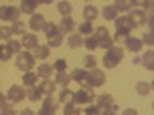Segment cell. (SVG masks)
<instances>
[{
	"mask_svg": "<svg viewBox=\"0 0 154 115\" xmlns=\"http://www.w3.org/2000/svg\"><path fill=\"white\" fill-rule=\"evenodd\" d=\"M126 17H128V20H130L133 29L134 28H140L146 22V14H145V11H142V9H133Z\"/></svg>",
	"mask_w": 154,
	"mask_h": 115,
	"instance_id": "8992f818",
	"label": "cell"
},
{
	"mask_svg": "<svg viewBox=\"0 0 154 115\" xmlns=\"http://www.w3.org/2000/svg\"><path fill=\"white\" fill-rule=\"evenodd\" d=\"M53 68H54L57 72H65V69H66V60H65V58H57L56 63L53 65Z\"/></svg>",
	"mask_w": 154,
	"mask_h": 115,
	"instance_id": "ab89813d",
	"label": "cell"
},
{
	"mask_svg": "<svg viewBox=\"0 0 154 115\" xmlns=\"http://www.w3.org/2000/svg\"><path fill=\"white\" fill-rule=\"evenodd\" d=\"M54 114H56L54 111H51V109H48V108H45V106H42L40 111L37 112V115H54Z\"/></svg>",
	"mask_w": 154,
	"mask_h": 115,
	"instance_id": "c3c4849f",
	"label": "cell"
},
{
	"mask_svg": "<svg viewBox=\"0 0 154 115\" xmlns=\"http://www.w3.org/2000/svg\"><path fill=\"white\" fill-rule=\"evenodd\" d=\"M69 81H71V78H69L68 74H65V72H57L56 80H54L56 84H59V86H62V87H68Z\"/></svg>",
	"mask_w": 154,
	"mask_h": 115,
	"instance_id": "d4e9b609",
	"label": "cell"
},
{
	"mask_svg": "<svg viewBox=\"0 0 154 115\" xmlns=\"http://www.w3.org/2000/svg\"><path fill=\"white\" fill-rule=\"evenodd\" d=\"M143 8L146 11H151L152 9V2H143Z\"/></svg>",
	"mask_w": 154,
	"mask_h": 115,
	"instance_id": "f5cc1de1",
	"label": "cell"
},
{
	"mask_svg": "<svg viewBox=\"0 0 154 115\" xmlns=\"http://www.w3.org/2000/svg\"><path fill=\"white\" fill-rule=\"evenodd\" d=\"M68 46L71 49H77V48H80L83 46V38L80 34H71L69 38H68Z\"/></svg>",
	"mask_w": 154,
	"mask_h": 115,
	"instance_id": "44dd1931",
	"label": "cell"
},
{
	"mask_svg": "<svg viewBox=\"0 0 154 115\" xmlns=\"http://www.w3.org/2000/svg\"><path fill=\"white\" fill-rule=\"evenodd\" d=\"M74 26H75V22L71 19V17H63L60 20V25H59V31L63 34H71L74 31Z\"/></svg>",
	"mask_w": 154,
	"mask_h": 115,
	"instance_id": "8fae6325",
	"label": "cell"
},
{
	"mask_svg": "<svg viewBox=\"0 0 154 115\" xmlns=\"http://www.w3.org/2000/svg\"><path fill=\"white\" fill-rule=\"evenodd\" d=\"M19 17H20V11L16 6H11V5L0 6V19L2 20L16 23V22H19Z\"/></svg>",
	"mask_w": 154,
	"mask_h": 115,
	"instance_id": "5b68a950",
	"label": "cell"
},
{
	"mask_svg": "<svg viewBox=\"0 0 154 115\" xmlns=\"http://www.w3.org/2000/svg\"><path fill=\"white\" fill-rule=\"evenodd\" d=\"M38 89H40L42 94L53 95V92L56 91V83L51 81V80H43V81L40 83V86H38Z\"/></svg>",
	"mask_w": 154,
	"mask_h": 115,
	"instance_id": "ac0fdd59",
	"label": "cell"
},
{
	"mask_svg": "<svg viewBox=\"0 0 154 115\" xmlns=\"http://www.w3.org/2000/svg\"><path fill=\"white\" fill-rule=\"evenodd\" d=\"M0 114L2 115H16V111H14V108H12L11 105L5 103V105L0 106Z\"/></svg>",
	"mask_w": 154,
	"mask_h": 115,
	"instance_id": "f6af8a7d",
	"label": "cell"
},
{
	"mask_svg": "<svg viewBox=\"0 0 154 115\" xmlns=\"http://www.w3.org/2000/svg\"><path fill=\"white\" fill-rule=\"evenodd\" d=\"M45 17L42 14H32V17L29 19V28L32 31H42L45 26Z\"/></svg>",
	"mask_w": 154,
	"mask_h": 115,
	"instance_id": "7c38bea8",
	"label": "cell"
},
{
	"mask_svg": "<svg viewBox=\"0 0 154 115\" xmlns=\"http://www.w3.org/2000/svg\"><path fill=\"white\" fill-rule=\"evenodd\" d=\"M86 77H88L86 69H80V68H77V69H74V71L71 72L69 78H71V80H74L75 83H79L82 87H88V86H86Z\"/></svg>",
	"mask_w": 154,
	"mask_h": 115,
	"instance_id": "30bf717a",
	"label": "cell"
},
{
	"mask_svg": "<svg viewBox=\"0 0 154 115\" xmlns=\"http://www.w3.org/2000/svg\"><path fill=\"white\" fill-rule=\"evenodd\" d=\"M20 43L26 48V49H35V48L38 46V38H37V35L32 34V32H25V34L22 35Z\"/></svg>",
	"mask_w": 154,
	"mask_h": 115,
	"instance_id": "ba28073f",
	"label": "cell"
},
{
	"mask_svg": "<svg viewBox=\"0 0 154 115\" xmlns=\"http://www.w3.org/2000/svg\"><path fill=\"white\" fill-rule=\"evenodd\" d=\"M142 43H145V45H148V46H152V43H154V40H152V31L143 34V40H142Z\"/></svg>",
	"mask_w": 154,
	"mask_h": 115,
	"instance_id": "7dc6e473",
	"label": "cell"
},
{
	"mask_svg": "<svg viewBox=\"0 0 154 115\" xmlns=\"http://www.w3.org/2000/svg\"><path fill=\"white\" fill-rule=\"evenodd\" d=\"M22 81H23L25 86H31L32 87L37 83V75L32 74V72H25L23 77H22Z\"/></svg>",
	"mask_w": 154,
	"mask_h": 115,
	"instance_id": "1f68e13d",
	"label": "cell"
},
{
	"mask_svg": "<svg viewBox=\"0 0 154 115\" xmlns=\"http://www.w3.org/2000/svg\"><path fill=\"white\" fill-rule=\"evenodd\" d=\"M96 57L94 55H91V54H88V55H85L83 57V65L86 66V68H91V69H94V66H96Z\"/></svg>",
	"mask_w": 154,
	"mask_h": 115,
	"instance_id": "b9f144b4",
	"label": "cell"
},
{
	"mask_svg": "<svg viewBox=\"0 0 154 115\" xmlns=\"http://www.w3.org/2000/svg\"><path fill=\"white\" fill-rule=\"evenodd\" d=\"M62 42H63V35L62 34H57V35H54V37H51V38H48V46L49 48H59L60 45H62Z\"/></svg>",
	"mask_w": 154,
	"mask_h": 115,
	"instance_id": "8d00e7d4",
	"label": "cell"
},
{
	"mask_svg": "<svg viewBox=\"0 0 154 115\" xmlns=\"http://www.w3.org/2000/svg\"><path fill=\"white\" fill-rule=\"evenodd\" d=\"M99 16V9L94 6V5H86L83 8V17H85V22H89L91 23L94 19H97Z\"/></svg>",
	"mask_w": 154,
	"mask_h": 115,
	"instance_id": "9a60e30c",
	"label": "cell"
},
{
	"mask_svg": "<svg viewBox=\"0 0 154 115\" xmlns=\"http://www.w3.org/2000/svg\"><path fill=\"white\" fill-rule=\"evenodd\" d=\"M93 31H94V28L89 22H83L82 25H79V34L80 35H89Z\"/></svg>",
	"mask_w": 154,
	"mask_h": 115,
	"instance_id": "d590c367",
	"label": "cell"
},
{
	"mask_svg": "<svg viewBox=\"0 0 154 115\" xmlns=\"http://www.w3.org/2000/svg\"><path fill=\"white\" fill-rule=\"evenodd\" d=\"M116 29H133L131 28V23L128 20L126 16H122V17H117L116 19Z\"/></svg>",
	"mask_w": 154,
	"mask_h": 115,
	"instance_id": "4316f807",
	"label": "cell"
},
{
	"mask_svg": "<svg viewBox=\"0 0 154 115\" xmlns=\"http://www.w3.org/2000/svg\"><path fill=\"white\" fill-rule=\"evenodd\" d=\"M154 52L152 51H146V52L143 54L142 57V63H143V66L148 69V71H152L154 69Z\"/></svg>",
	"mask_w": 154,
	"mask_h": 115,
	"instance_id": "cb8c5ba5",
	"label": "cell"
},
{
	"mask_svg": "<svg viewBox=\"0 0 154 115\" xmlns=\"http://www.w3.org/2000/svg\"><path fill=\"white\" fill-rule=\"evenodd\" d=\"M37 58H40V60H45L49 57V46L48 45H38L35 48V55Z\"/></svg>",
	"mask_w": 154,
	"mask_h": 115,
	"instance_id": "83f0119b",
	"label": "cell"
},
{
	"mask_svg": "<svg viewBox=\"0 0 154 115\" xmlns=\"http://www.w3.org/2000/svg\"><path fill=\"white\" fill-rule=\"evenodd\" d=\"M125 46H126L128 51H131V52H139V51L142 49L143 43H142V40H140V38H137V37H128L126 42H125Z\"/></svg>",
	"mask_w": 154,
	"mask_h": 115,
	"instance_id": "4fadbf2b",
	"label": "cell"
},
{
	"mask_svg": "<svg viewBox=\"0 0 154 115\" xmlns=\"http://www.w3.org/2000/svg\"><path fill=\"white\" fill-rule=\"evenodd\" d=\"M123 60V49L112 46L106 51V54L103 55V66L108 69H112L119 65V63Z\"/></svg>",
	"mask_w": 154,
	"mask_h": 115,
	"instance_id": "6da1fadb",
	"label": "cell"
},
{
	"mask_svg": "<svg viewBox=\"0 0 154 115\" xmlns=\"http://www.w3.org/2000/svg\"><path fill=\"white\" fill-rule=\"evenodd\" d=\"M96 40H97V43L99 42H102L103 38H106V37H109V31H108V28H105V26H99V28H96V31H94V35H93Z\"/></svg>",
	"mask_w": 154,
	"mask_h": 115,
	"instance_id": "4dcf8cb0",
	"label": "cell"
},
{
	"mask_svg": "<svg viewBox=\"0 0 154 115\" xmlns=\"http://www.w3.org/2000/svg\"><path fill=\"white\" fill-rule=\"evenodd\" d=\"M42 31L45 32L46 38H51V37H54V35H57V34H62V32L59 31V26H57L56 23H53V22L45 23V26H43V29H42Z\"/></svg>",
	"mask_w": 154,
	"mask_h": 115,
	"instance_id": "e0dca14e",
	"label": "cell"
},
{
	"mask_svg": "<svg viewBox=\"0 0 154 115\" xmlns=\"http://www.w3.org/2000/svg\"><path fill=\"white\" fill-rule=\"evenodd\" d=\"M130 29H116V32H114V37H112V40H114V43L117 42V43H125L126 42V38L130 37Z\"/></svg>",
	"mask_w": 154,
	"mask_h": 115,
	"instance_id": "7402d4cb",
	"label": "cell"
},
{
	"mask_svg": "<svg viewBox=\"0 0 154 115\" xmlns=\"http://www.w3.org/2000/svg\"><path fill=\"white\" fill-rule=\"evenodd\" d=\"M114 46V40H112V37L109 35V37H106V38H103L102 42H99V48H102V49H109V48H112Z\"/></svg>",
	"mask_w": 154,
	"mask_h": 115,
	"instance_id": "7bdbcfd3",
	"label": "cell"
},
{
	"mask_svg": "<svg viewBox=\"0 0 154 115\" xmlns=\"http://www.w3.org/2000/svg\"><path fill=\"white\" fill-rule=\"evenodd\" d=\"M106 81V75L102 69H93L91 72H88V77H86V86L88 87H100L103 86Z\"/></svg>",
	"mask_w": 154,
	"mask_h": 115,
	"instance_id": "277c9868",
	"label": "cell"
},
{
	"mask_svg": "<svg viewBox=\"0 0 154 115\" xmlns=\"http://www.w3.org/2000/svg\"><path fill=\"white\" fill-rule=\"evenodd\" d=\"M6 48L9 51V54H20L22 52V43L19 40H8L6 43Z\"/></svg>",
	"mask_w": 154,
	"mask_h": 115,
	"instance_id": "f1b7e54d",
	"label": "cell"
},
{
	"mask_svg": "<svg viewBox=\"0 0 154 115\" xmlns=\"http://www.w3.org/2000/svg\"><path fill=\"white\" fill-rule=\"evenodd\" d=\"M116 111H117V106H116V105H112L109 109H105L102 115H116Z\"/></svg>",
	"mask_w": 154,
	"mask_h": 115,
	"instance_id": "681fc988",
	"label": "cell"
},
{
	"mask_svg": "<svg viewBox=\"0 0 154 115\" xmlns=\"http://www.w3.org/2000/svg\"><path fill=\"white\" fill-rule=\"evenodd\" d=\"M80 114V108L74 105V103H66L63 108V115H79Z\"/></svg>",
	"mask_w": 154,
	"mask_h": 115,
	"instance_id": "d6a6232c",
	"label": "cell"
},
{
	"mask_svg": "<svg viewBox=\"0 0 154 115\" xmlns=\"http://www.w3.org/2000/svg\"><path fill=\"white\" fill-rule=\"evenodd\" d=\"M38 5H40V2H37V0H23L20 3V11L25 14H34V9Z\"/></svg>",
	"mask_w": 154,
	"mask_h": 115,
	"instance_id": "5bb4252c",
	"label": "cell"
},
{
	"mask_svg": "<svg viewBox=\"0 0 154 115\" xmlns=\"http://www.w3.org/2000/svg\"><path fill=\"white\" fill-rule=\"evenodd\" d=\"M114 105V98L111 94H102L99 97H96V106L99 109H109L111 106Z\"/></svg>",
	"mask_w": 154,
	"mask_h": 115,
	"instance_id": "9c48e42d",
	"label": "cell"
},
{
	"mask_svg": "<svg viewBox=\"0 0 154 115\" xmlns=\"http://www.w3.org/2000/svg\"><path fill=\"white\" fill-rule=\"evenodd\" d=\"M11 31H12V34H16V35H23L25 34V23L20 22V20L16 22V23H12Z\"/></svg>",
	"mask_w": 154,
	"mask_h": 115,
	"instance_id": "74e56055",
	"label": "cell"
},
{
	"mask_svg": "<svg viewBox=\"0 0 154 115\" xmlns=\"http://www.w3.org/2000/svg\"><path fill=\"white\" fill-rule=\"evenodd\" d=\"M43 106L56 112V111H57V108H59V103L56 101V98H54L53 95H48V97L43 100Z\"/></svg>",
	"mask_w": 154,
	"mask_h": 115,
	"instance_id": "e575fe53",
	"label": "cell"
},
{
	"mask_svg": "<svg viewBox=\"0 0 154 115\" xmlns=\"http://www.w3.org/2000/svg\"><path fill=\"white\" fill-rule=\"evenodd\" d=\"M83 112H85V115H100V109L96 105H88L83 109Z\"/></svg>",
	"mask_w": 154,
	"mask_h": 115,
	"instance_id": "bcb514c9",
	"label": "cell"
},
{
	"mask_svg": "<svg viewBox=\"0 0 154 115\" xmlns=\"http://www.w3.org/2000/svg\"><path fill=\"white\" fill-rule=\"evenodd\" d=\"M53 71H54V68L53 66H49V65H46V63H43V65H40L37 68V75L38 77H42V78H49L51 75H53Z\"/></svg>",
	"mask_w": 154,
	"mask_h": 115,
	"instance_id": "ffe728a7",
	"label": "cell"
},
{
	"mask_svg": "<svg viewBox=\"0 0 154 115\" xmlns=\"http://www.w3.org/2000/svg\"><path fill=\"white\" fill-rule=\"evenodd\" d=\"M25 97H26V91H25V87L17 86V84H14L12 87H9L8 95H6V98L11 100L12 103H19V101H22Z\"/></svg>",
	"mask_w": 154,
	"mask_h": 115,
	"instance_id": "52a82bcc",
	"label": "cell"
},
{
	"mask_svg": "<svg viewBox=\"0 0 154 115\" xmlns=\"http://www.w3.org/2000/svg\"><path fill=\"white\" fill-rule=\"evenodd\" d=\"M0 115H2V114H0Z\"/></svg>",
	"mask_w": 154,
	"mask_h": 115,
	"instance_id": "11a10c76",
	"label": "cell"
},
{
	"mask_svg": "<svg viewBox=\"0 0 154 115\" xmlns=\"http://www.w3.org/2000/svg\"><path fill=\"white\" fill-rule=\"evenodd\" d=\"M96 95L93 87H80L79 91L72 94V103L74 105H91Z\"/></svg>",
	"mask_w": 154,
	"mask_h": 115,
	"instance_id": "7a4b0ae2",
	"label": "cell"
},
{
	"mask_svg": "<svg viewBox=\"0 0 154 115\" xmlns=\"http://www.w3.org/2000/svg\"><path fill=\"white\" fill-rule=\"evenodd\" d=\"M6 103V97L2 94V92H0V106H2V105H5Z\"/></svg>",
	"mask_w": 154,
	"mask_h": 115,
	"instance_id": "db71d44e",
	"label": "cell"
},
{
	"mask_svg": "<svg viewBox=\"0 0 154 115\" xmlns=\"http://www.w3.org/2000/svg\"><path fill=\"white\" fill-rule=\"evenodd\" d=\"M19 115H35V114H34V111H31V109H23V111L19 112Z\"/></svg>",
	"mask_w": 154,
	"mask_h": 115,
	"instance_id": "f907efd6",
	"label": "cell"
},
{
	"mask_svg": "<svg viewBox=\"0 0 154 115\" xmlns=\"http://www.w3.org/2000/svg\"><path fill=\"white\" fill-rule=\"evenodd\" d=\"M102 16H103L105 20L111 22V20L117 19V11H116V8H114L112 5H106L103 9H102Z\"/></svg>",
	"mask_w": 154,
	"mask_h": 115,
	"instance_id": "d6986e66",
	"label": "cell"
},
{
	"mask_svg": "<svg viewBox=\"0 0 154 115\" xmlns=\"http://www.w3.org/2000/svg\"><path fill=\"white\" fill-rule=\"evenodd\" d=\"M9 58H11V54L6 45H0V61H8Z\"/></svg>",
	"mask_w": 154,
	"mask_h": 115,
	"instance_id": "ee69618b",
	"label": "cell"
},
{
	"mask_svg": "<svg viewBox=\"0 0 154 115\" xmlns=\"http://www.w3.org/2000/svg\"><path fill=\"white\" fill-rule=\"evenodd\" d=\"M57 11L63 17H69L71 12H72V5L69 2H59L57 3Z\"/></svg>",
	"mask_w": 154,
	"mask_h": 115,
	"instance_id": "603a6c76",
	"label": "cell"
},
{
	"mask_svg": "<svg viewBox=\"0 0 154 115\" xmlns=\"http://www.w3.org/2000/svg\"><path fill=\"white\" fill-rule=\"evenodd\" d=\"M72 91L71 89H68V87H63L62 91H60V95H59V100L62 101V103H72Z\"/></svg>",
	"mask_w": 154,
	"mask_h": 115,
	"instance_id": "f546056e",
	"label": "cell"
},
{
	"mask_svg": "<svg viewBox=\"0 0 154 115\" xmlns=\"http://www.w3.org/2000/svg\"><path fill=\"white\" fill-rule=\"evenodd\" d=\"M136 5V2H131V0H117V2H114V8L117 12H126L130 11L133 6Z\"/></svg>",
	"mask_w": 154,
	"mask_h": 115,
	"instance_id": "2e32d148",
	"label": "cell"
},
{
	"mask_svg": "<svg viewBox=\"0 0 154 115\" xmlns=\"http://www.w3.org/2000/svg\"><path fill=\"white\" fill-rule=\"evenodd\" d=\"M12 31L9 26H0V40H9Z\"/></svg>",
	"mask_w": 154,
	"mask_h": 115,
	"instance_id": "60d3db41",
	"label": "cell"
},
{
	"mask_svg": "<svg viewBox=\"0 0 154 115\" xmlns=\"http://www.w3.org/2000/svg\"><path fill=\"white\" fill-rule=\"evenodd\" d=\"M83 46H86V49H89V51H96L99 48V43L94 37H88L86 40H83Z\"/></svg>",
	"mask_w": 154,
	"mask_h": 115,
	"instance_id": "f35d334b",
	"label": "cell"
},
{
	"mask_svg": "<svg viewBox=\"0 0 154 115\" xmlns=\"http://www.w3.org/2000/svg\"><path fill=\"white\" fill-rule=\"evenodd\" d=\"M26 97H28L31 101H38V100L42 98V92H40V89H38V87L32 86L29 91H26Z\"/></svg>",
	"mask_w": 154,
	"mask_h": 115,
	"instance_id": "836d02e7",
	"label": "cell"
},
{
	"mask_svg": "<svg viewBox=\"0 0 154 115\" xmlns=\"http://www.w3.org/2000/svg\"><path fill=\"white\" fill-rule=\"evenodd\" d=\"M123 115H139V114L136 109H126V111H123Z\"/></svg>",
	"mask_w": 154,
	"mask_h": 115,
	"instance_id": "816d5d0a",
	"label": "cell"
},
{
	"mask_svg": "<svg viewBox=\"0 0 154 115\" xmlns=\"http://www.w3.org/2000/svg\"><path fill=\"white\" fill-rule=\"evenodd\" d=\"M151 89H152V86L148 81H139L136 84V91H137L139 95H148L151 92Z\"/></svg>",
	"mask_w": 154,
	"mask_h": 115,
	"instance_id": "484cf974",
	"label": "cell"
},
{
	"mask_svg": "<svg viewBox=\"0 0 154 115\" xmlns=\"http://www.w3.org/2000/svg\"><path fill=\"white\" fill-rule=\"evenodd\" d=\"M16 66L23 72H31V69L35 66V57L28 51H23V52L17 54Z\"/></svg>",
	"mask_w": 154,
	"mask_h": 115,
	"instance_id": "3957f363",
	"label": "cell"
}]
</instances>
